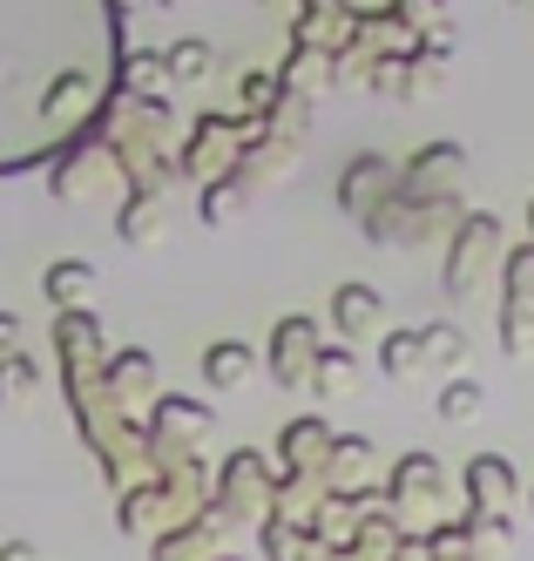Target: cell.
I'll return each instance as SVG.
<instances>
[{
  "mask_svg": "<svg viewBox=\"0 0 534 561\" xmlns=\"http://www.w3.org/2000/svg\"><path fill=\"white\" fill-rule=\"evenodd\" d=\"M379 373H386L393 386H413V379L427 373V352H420V332H386V339H379Z\"/></svg>",
  "mask_w": 534,
  "mask_h": 561,
  "instance_id": "484cf974",
  "label": "cell"
},
{
  "mask_svg": "<svg viewBox=\"0 0 534 561\" xmlns=\"http://www.w3.org/2000/svg\"><path fill=\"white\" fill-rule=\"evenodd\" d=\"M162 68H170V89H183V82H211V75H217V48L196 42V34H183V42L162 48Z\"/></svg>",
  "mask_w": 534,
  "mask_h": 561,
  "instance_id": "d4e9b609",
  "label": "cell"
},
{
  "mask_svg": "<svg viewBox=\"0 0 534 561\" xmlns=\"http://www.w3.org/2000/svg\"><path fill=\"white\" fill-rule=\"evenodd\" d=\"M217 548H224V520L203 507L196 520H183V528L156 535V541H149V561H211Z\"/></svg>",
  "mask_w": 534,
  "mask_h": 561,
  "instance_id": "7402d4cb",
  "label": "cell"
},
{
  "mask_svg": "<svg viewBox=\"0 0 534 561\" xmlns=\"http://www.w3.org/2000/svg\"><path fill=\"white\" fill-rule=\"evenodd\" d=\"M0 561H41V554H34V541H8V548H0Z\"/></svg>",
  "mask_w": 534,
  "mask_h": 561,
  "instance_id": "ab89813d",
  "label": "cell"
},
{
  "mask_svg": "<svg viewBox=\"0 0 534 561\" xmlns=\"http://www.w3.org/2000/svg\"><path fill=\"white\" fill-rule=\"evenodd\" d=\"M318 501H325L318 473H277V480H271V514H277V520H298V528H305V520L318 514Z\"/></svg>",
  "mask_w": 534,
  "mask_h": 561,
  "instance_id": "cb8c5ba5",
  "label": "cell"
},
{
  "mask_svg": "<svg viewBox=\"0 0 534 561\" xmlns=\"http://www.w3.org/2000/svg\"><path fill=\"white\" fill-rule=\"evenodd\" d=\"M365 386V366L352 358V345H318V358H311V379H305V392L318 399V407H345V399Z\"/></svg>",
  "mask_w": 534,
  "mask_h": 561,
  "instance_id": "ac0fdd59",
  "label": "cell"
},
{
  "mask_svg": "<svg viewBox=\"0 0 534 561\" xmlns=\"http://www.w3.org/2000/svg\"><path fill=\"white\" fill-rule=\"evenodd\" d=\"M480 407H487L480 379H446V386H440V420H446V426H467V420H480Z\"/></svg>",
  "mask_w": 534,
  "mask_h": 561,
  "instance_id": "836d02e7",
  "label": "cell"
},
{
  "mask_svg": "<svg viewBox=\"0 0 534 561\" xmlns=\"http://www.w3.org/2000/svg\"><path fill=\"white\" fill-rule=\"evenodd\" d=\"M115 237H122V244H136V251L162 244V237H170V196L129 190V196L115 204Z\"/></svg>",
  "mask_w": 534,
  "mask_h": 561,
  "instance_id": "ffe728a7",
  "label": "cell"
},
{
  "mask_svg": "<svg viewBox=\"0 0 534 561\" xmlns=\"http://www.w3.org/2000/svg\"><path fill=\"white\" fill-rule=\"evenodd\" d=\"M311 115H318V102H311V95H292V89H284V95H277V108L264 115V136L298 149V142H305V129H311Z\"/></svg>",
  "mask_w": 534,
  "mask_h": 561,
  "instance_id": "83f0119b",
  "label": "cell"
},
{
  "mask_svg": "<svg viewBox=\"0 0 534 561\" xmlns=\"http://www.w3.org/2000/svg\"><path fill=\"white\" fill-rule=\"evenodd\" d=\"M508 8H534V0H508Z\"/></svg>",
  "mask_w": 534,
  "mask_h": 561,
  "instance_id": "7bdbcfd3",
  "label": "cell"
},
{
  "mask_svg": "<svg viewBox=\"0 0 534 561\" xmlns=\"http://www.w3.org/2000/svg\"><path fill=\"white\" fill-rule=\"evenodd\" d=\"M102 392H109V407H115L122 420L143 426V413L156 407V358H149L143 345L109 352V358H102Z\"/></svg>",
  "mask_w": 534,
  "mask_h": 561,
  "instance_id": "30bf717a",
  "label": "cell"
},
{
  "mask_svg": "<svg viewBox=\"0 0 534 561\" xmlns=\"http://www.w3.org/2000/svg\"><path fill=\"white\" fill-rule=\"evenodd\" d=\"M41 379H48V366H41L34 352H8L0 358V407H27L41 392Z\"/></svg>",
  "mask_w": 534,
  "mask_h": 561,
  "instance_id": "4316f807",
  "label": "cell"
},
{
  "mask_svg": "<svg viewBox=\"0 0 534 561\" xmlns=\"http://www.w3.org/2000/svg\"><path fill=\"white\" fill-rule=\"evenodd\" d=\"M258 541H264V561H311V548H318L298 520H277V514L258 520Z\"/></svg>",
  "mask_w": 534,
  "mask_h": 561,
  "instance_id": "f1b7e54d",
  "label": "cell"
},
{
  "mask_svg": "<svg viewBox=\"0 0 534 561\" xmlns=\"http://www.w3.org/2000/svg\"><path fill=\"white\" fill-rule=\"evenodd\" d=\"M386 14H393L406 34H413V48L427 42L433 27H446V21H454V14H446V0H386Z\"/></svg>",
  "mask_w": 534,
  "mask_h": 561,
  "instance_id": "4dcf8cb0",
  "label": "cell"
},
{
  "mask_svg": "<svg viewBox=\"0 0 534 561\" xmlns=\"http://www.w3.org/2000/svg\"><path fill=\"white\" fill-rule=\"evenodd\" d=\"M501 305H534V244H514L501 257Z\"/></svg>",
  "mask_w": 534,
  "mask_h": 561,
  "instance_id": "1f68e13d",
  "label": "cell"
},
{
  "mask_svg": "<svg viewBox=\"0 0 534 561\" xmlns=\"http://www.w3.org/2000/svg\"><path fill=\"white\" fill-rule=\"evenodd\" d=\"M48 190L61 196V204H89V196H102V190H122V170H115L109 142H95V136L68 142L48 163ZM122 196H129V190H122Z\"/></svg>",
  "mask_w": 534,
  "mask_h": 561,
  "instance_id": "9c48e42d",
  "label": "cell"
},
{
  "mask_svg": "<svg viewBox=\"0 0 534 561\" xmlns=\"http://www.w3.org/2000/svg\"><path fill=\"white\" fill-rule=\"evenodd\" d=\"M271 480H277V460H264L258 447L224 454V467L211 473V514L224 528H258L271 514Z\"/></svg>",
  "mask_w": 534,
  "mask_h": 561,
  "instance_id": "52a82bcc",
  "label": "cell"
},
{
  "mask_svg": "<svg viewBox=\"0 0 534 561\" xmlns=\"http://www.w3.org/2000/svg\"><path fill=\"white\" fill-rule=\"evenodd\" d=\"M237 210H243V190H237L230 176H217V183H203V190H196V217L211 224V230H224Z\"/></svg>",
  "mask_w": 534,
  "mask_h": 561,
  "instance_id": "e575fe53",
  "label": "cell"
},
{
  "mask_svg": "<svg viewBox=\"0 0 534 561\" xmlns=\"http://www.w3.org/2000/svg\"><path fill=\"white\" fill-rule=\"evenodd\" d=\"M365 89H373V95H393V102H406V61H399V55H379L373 68H365Z\"/></svg>",
  "mask_w": 534,
  "mask_h": 561,
  "instance_id": "74e56055",
  "label": "cell"
},
{
  "mask_svg": "<svg viewBox=\"0 0 534 561\" xmlns=\"http://www.w3.org/2000/svg\"><path fill=\"white\" fill-rule=\"evenodd\" d=\"M527 501H534V494H527Z\"/></svg>",
  "mask_w": 534,
  "mask_h": 561,
  "instance_id": "f6af8a7d",
  "label": "cell"
},
{
  "mask_svg": "<svg viewBox=\"0 0 534 561\" xmlns=\"http://www.w3.org/2000/svg\"><path fill=\"white\" fill-rule=\"evenodd\" d=\"M461 494H467V514H501V520H514V507H521V473H514L508 454H474L461 467Z\"/></svg>",
  "mask_w": 534,
  "mask_h": 561,
  "instance_id": "7c38bea8",
  "label": "cell"
},
{
  "mask_svg": "<svg viewBox=\"0 0 534 561\" xmlns=\"http://www.w3.org/2000/svg\"><path fill=\"white\" fill-rule=\"evenodd\" d=\"M501 352L508 358L534 352V305H501Z\"/></svg>",
  "mask_w": 534,
  "mask_h": 561,
  "instance_id": "8d00e7d4",
  "label": "cell"
},
{
  "mask_svg": "<svg viewBox=\"0 0 534 561\" xmlns=\"http://www.w3.org/2000/svg\"><path fill=\"white\" fill-rule=\"evenodd\" d=\"M203 507H211V467L203 460L156 467L149 480L115 494V520H122V535H136V541H156V535L183 528V520H196Z\"/></svg>",
  "mask_w": 534,
  "mask_h": 561,
  "instance_id": "7a4b0ae2",
  "label": "cell"
},
{
  "mask_svg": "<svg viewBox=\"0 0 534 561\" xmlns=\"http://www.w3.org/2000/svg\"><path fill=\"white\" fill-rule=\"evenodd\" d=\"M399 61H406V102H413V95H440V89H446V68H454V61H440V55H427V48L399 55Z\"/></svg>",
  "mask_w": 534,
  "mask_h": 561,
  "instance_id": "d590c367",
  "label": "cell"
},
{
  "mask_svg": "<svg viewBox=\"0 0 534 561\" xmlns=\"http://www.w3.org/2000/svg\"><path fill=\"white\" fill-rule=\"evenodd\" d=\"M454 224H461V196H420L406 183L359 217V230L373 237V244H393V251H413V244H427V237H440V230L454 237Z\"/></svg>",
  "mask_w": 534,
  "mask_h": 561,
  "instance_id": "277c9868",
  "label": "cell"
},
{
  "mask_svg": "<svg viewBox=\"0 0 534 561\" xmlns=\"http://www.w3.org/2000/svg\"><path fill=\"white\" fill-rule=\"evenodd\" d=\"M420 352H427V366H461V358H467V332L454 325V318L420 325Z\"/></svg>",
  "mask_w": 534,
  "mask_h": 561,
  "instance_id": "d6a6232c",
  "label": "cell"
},
{
  "mask_svg": "<svg viewBox=\"0 0 534 561\" xmlns=\"http://www.w3.org/2000/svg\"><path fill=\"white\" fill-rule=\"evenodd\" d=\"M325 454H332V420H318V413H305V420H292L277 433V473H318L325 467Z\"/></svg>",
  "mask_w": 534,
  "mask_h": 561,
  "instance_id": "d6986e66",
  "label": "cell"
},
{
  "mask_svg": "<svg viewBox=\"0 0 534 561\" xmlns=\"http://www.w3.org/2000/svg\"><path fill=\"white\" fill-rule=\"evenodd\" d=\"M393 190H399V163H386V156L365 149V156H352V163L339 170V210L359 224V217L373 210L379 196H393Z\"/></svg>",
  "mask_w": 534,
  "mask_h": 561,
  "instance_id": "9a60e30c",
  "label": "cell"
},
{
  "mask_svg": "<svg viewBox=\"0 0 534 561\" xmlns=\"http://www.w3.org/2000/svg\"><path fill=\"white\" fill-rule=\"evenodd\" d=\"M264 136V123H243V115H196L190 123V142L177 149V176H190L196 190L203 183H217L237 170V156L251 149Z\"/></svg>",
  "mask_w": 534,
  "mask_h": 561,
  "instance_id": "ba28073f",
  "label": "cell"
},
{
  "mask_svg": "<svg viewBox=\"0 0 534 561\" xmlns=\"http://www.w3.org/2000/svg\"><path fill=\"white\" fill-rule=\"evenodd\" d=\"M41 291H48L55 311H95L102 298V271L89 257H55L48 271H41Z\"/></svg>",
  "mask_w": 534,
  "mask_h": 561,
  "instance_id": "e0dca14e",
  "label": "cell"
},
{
  "mask_svg": "<svg viewBox=\"0 0 534 561\" xmlns=\"http://www.w3.org/2000/svg\"><path fill=\"white\" fill-rule=\"evenodd\" d=\"M115 95H129L136 108H170V68H162V55L156 48H122Z\"/></svg>",
  "mask_w": 534,
  "mask_h": 561,
  "instance_id": "2e32d148",
  "label": "cell"
},
{
  "mask_svg": "<svg viewBox=\"0 0 534 561\" xmlns=\"http://www.w3.org/2000/svg\"><path fill=\"white\" fill-rule=\"evenodd\" d=\"M203 386L211 392H237V386H251V373H258V352L243 345V339H217V345H203Z\"/></svg>",
  "mask_w": 534,
  "mask_h": 561,
  "instance_id": "603a6c76",
  "label": "cell"
},
{
  "mask_svg": "<svg viewBox=\"0 0 534 561\" xmlns=\"http://www.w3.org/2000/svg\"><path fill=\"white\" fill-rule=\"evenodd\" d=\"M277 95H284L277 68H251V75L237 82V115H243V123H264V115L277 108Z\"/></svg>",
  "mask_w": 534,
  "mask_h": 561,
  "instance_id": "f546056e",
  "label": "cell"
},
{
  "mask_svg": "<svg viewBox=\"0 0 534 561\" xmlns=\"http://www.w3.org/2000/svg\"><path fill=\"white\" fill-rule=\"evenodd\" d=\"M501 257H508L501 217H495V210H461L454 237H446V271H440L446 298H474L487 277H501Z\"/></svg>",
  "mask_w": 534,
  "mask_h": 561,
  "instance_id": "5b68a950",
  "label": "cell"
},
{
  "mask_svg": "<svg viewBox=\"0 0 534 561\" xmlns=\"http://www.w3.org/2000/svg\"><path fill=\"white\" fill-rule=\"evenodd\" d=\"M122 0H0V176L55 163L115 89Z\"/></svg>",
  "mask_w": 534,
  "mask_h": 561,
  "instance_id": "6da1fadb",
  "label": "cell"
},
{
  "mask_svg": "<svg viewBox=\"0 0 534 561\" xmlns=\"http://www.w3.org/2000/svg\"><path fill=\"white\" fill-rule=\"evenodd\" d=\"M446 501H454V473H446L433 454H399L393 473L379 480V507L393 514L399 535H427L446 520Z\"/></svg>",
  "mask_w": 534,
  "mask_h": 561,
  "instance_id": "3957f363",
  "label": "cell"
},
{
  "mask_svg": "<svg viewBox=\"0 0 534 561\" xmlns=\"http://www.w3.org/2000/svg\"><path fill=\"white\" fill-rule=\"evenodd\" d=\"M461 176H467V149L461 142H420L399 163V183L420 190V196H461Z\"/></svg>",
  "mask_w": 534,
  "mask_h": 561,
  "instance_id": "5bb4252c",
  "label": "cell"
},
{
  "mask_svg": "<svg viewBox=\"0 0 534 561\" xmlns=\"http://www.w3.org/2000/svg\"><path fill=\"white\" fill-rule=\"evenodd\" d=\"M258 8H271V14H292V8H298V0H258Z\"/></svg>",
  "mask_w": 534,
  "mask_h": 561,
  "instance_id": "60d3db41",
  "label": "cell"
},
{
  "mask_svg": "<svg viewBox=\"0 0 534 561\" xmlns=\"http://www.w3.org/2000/svg\"><path fill=\"white\" fill-rule=\"evenodd\" d=\"M373 480H379L373 439H365V433H332V454H325V467H318V488L339 494V501H365Z\"/></svg>",
  "mask_w": 534,
  "mask_h": 561,
  "instance_id": "4fadbf2b",
  "label": "cell"
},
{
  "mask_svg": "<svg viewBox=\"0 0 534 561\" xmlns=\"http://www.w3.org/2000/svg\"><path fill=\"white\" fill-rule=\"evenodd\" d=\"M211 407L183 392H156V407L143 413V460L156 467H177V460H203V439H211Z\"/></svg>",
  "mask_w": 534,
  "mask_h": 561,
  "instance_id": "8992f818",
  "label": "cell"
},
{
  "mask_svg": "<svg viewBox=\"0 0 534 561\" xmlns=\"http://www.w3.org/2000/svg\"><path fill=\"white\" fill-rule=\"evenodd\" d=\"M325 318H332L339 345H359V339H373V325L386 318V298H379V285H339Z\"/></svg>",
  "mask_w": 534,
  "mask_h": 561,
  "instance_id": "44dd1931",
  "label": "cell"
},
{
  "mask_svg": "<svg viewBox=\"0 0 534 561\" xmlns=\"http://www.w3.org/2000/svg\"><path fill=\"white\" fill-rule=\"evenodd\" d=\"M527 244H534V204H527Z\"/></svg>",
  "mask_w": 534,
  "mask_h": 561,
  "instance_id": "b9f144b4",
  "label": "cell"
},
{
  "mask_svg": "<svg viewBox=\"0 0 534 561\" xmlns=\"http://www.w3.org/2000/svg\"><path fill=\"white\" fill-rule=\"evenodd\" d=\"M211 561H237V554H211Z\"/></svg>",
  "mask_w": 534,
  "mask_h": 561,
  "instance_id": "ee69618b",
  "label": "cell"
},
{
  "mask_svg": "<svg viewBox=\"0 0 534 561\" xmlns=\"http://www.w3.org/2000/svg\"><path fill=\"white\" fill-rule=\"evenodd\" d=\"M311 358H318V318H311V311H284L277 325H271V352H264L271 379H277V386H292V392H305Z\"/></svg>",
  "mask_w": 534,
  "mask_h": 561,
  "instance_id": "8fae6325",
  "label": "cell"
},
{
  "mask_svg": "<svg viewBox=\"0 0 534 561\" xmlns=\"http://www.w3.org/2000/svg\"><path fill=\"white\" fill-rule=\"evenodd\" d=\"M8 352H21V318L0 311V358H8Z\"/></svg>",
  "mask_w": 534,
  "mask_h": 561,
  "instance_id": "f35d334b",
  "label": "cell"
}]
</instances>
